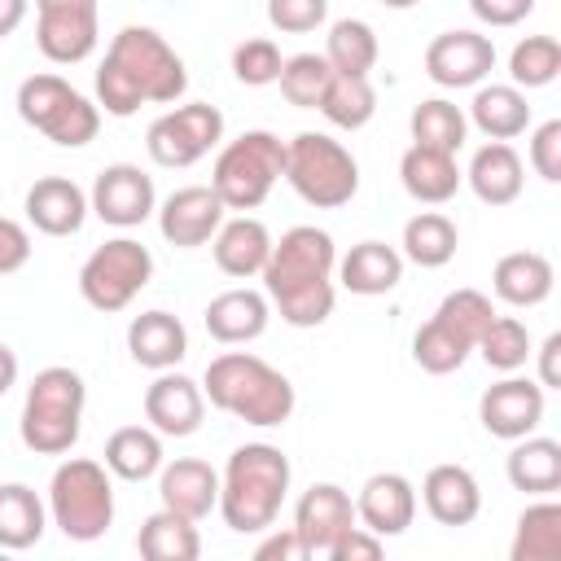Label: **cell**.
<instances>
[{"instance_id":"1","label":"cell","mask_w":561,"mask_h":561,"mask_svg":"<svg viewBox=\"0 0 561 561\" xmlns=\"http://www.w3.org/2000/svg\"><path fill=\"white\" fill-rule=\"evenodd\" d=\"M337 245L324 228L298 224L280 241H272V254L263 263V294L294 329H316L333 316L337 302Z\"/></svg>"},{"instance_id":"2","label":"cell","mask_w":561,"mask_h":561,"mask_svg":"<svg viewBox=\"0 0 561 561\" xmlns=\"http://www.w3.org/2000/svg\"><path fill=\"white\" fill-rule=\"evenodd\" d=\"M184 88L188 70L153 26H123L96 70V105L114 118H131L140 105H171Z\"/></svg>"},{"instance_id":"3","label":"cell","mask_w":561,"mask_h":561,"mask_svg":"<svg viewBox=\"0 0 561 561\" xmlns=\"http://www.w3.org/2000/svg\"><path fill=\"white\" fill-rule=\"evenodd\" d=\"M202 394L210 399V408L245 421V425H259V430H272V425H285L294 416V386L280 368H272L267 359L250 355V351H224L206 364V377H202Z\"/></svg>"},{"instance_id":"4","label":"cell","mask_w":561,"mask_h":561,"mask_svg":"<svg viewBox=\"0 0 561 561\" xmlns=\"http://www.w3.org/2000/svg\"><path fill=\"white\" fill-rule=\"evenodd\" d=\"M289 491V456L272 443H241L224 473H219V513L228 522V530L237 535H259L272 530V522L280 517Z\"/></svg>"},{"instance_id":"5","label":"cell","mask_w":561,"mask_h":561,"mask_svg":"<svg viewBox=\"0 0 561 561\" xmlns=\"http://www.w3.org/2000/svg\"><path fill=\"white\" fill-rule=\"evenodd\" d=\"M83 403H88V386L75 368L66 364L39 368L22 399V421H18L22 443L35 456H66L79 443Z\"/></svg>"},{"instance_id":"6","label":"cell","mask_w":561,"mask_h":561,"mask_svg":"<svg viewBox=\"0 0 561 561\" xmlns=\"http://www.w3.org/2000/svg\"><path fill=\"white\" fill-rule=\"evenodd\" d=\"M48 513L53 526L75 539V543H92L114 526V482L110 469L101 460L88 456H70L53 469L48 482Z\"/></svg>"},{"instance_id":"7","label":"cell","mask_w":561,"mask_h":561,"mask_svg":"<svg viewBox=\"0 0 561 561\" xmlns=\"http://www.w3.org/2000/svg\"><path fill=\"white\" fill-rule=\"evenodd\" d=\"M285 180L307 206L337 210L359 193V162L342 140L324 131H298L285 140Z\"/></svg>"},{"instance_id":"8","label":"cell","mask_w":561,"mask_h":561,"mask_svg":"<svg viewBox=\"0 0 561 561\" xmlns=\"http://www.w3.org/2000/svg\"><path fill=\"white\" fill-rule=\"evenodd\" d=\"M491 316H495V307L482 289H451L438 302V311L416 329L412 359L434 377L456 373L469 359V351H478V337L491 324Z\"/></svg>"},{"instance_id":"9","label":"cell","mask_w":561,"mask_h":561,"mask_svg":"<svg viewBox=\"0 0 561 561\" xmlns=\"http://www.w3.org/2000/svg\"><path fill=\"white\" fill-rule=\"evenodd\" d=\"M285 175V140L272 131H241L215 153L210 188L219 193L224 210H254L267 202L276 180Z\"/></svg>"},{"instance_id":"10","label":"cell","mask_w":561,"mask_h":561,"mask_svg":"<svg viewBox=\"0 0 561 561\" xmlns=\"http://www.w3.org/2000/svg\"><path fill=\"white\" fill-rule=\"evenodd\" d=\"M18 114L26 127L61 149H83L101 131V105H92L61 75H31L18 83Z\"/></svg>"},{"instance_id":"11","label":"cell","mask_w":561,"mask_h":561,"mask_svg":"<svg viewBox=\"0 0 561 561\" xmlns=\"http://www.w3.org/2000/svg\"><path fill=\"white\" fill-rule=\"evenodd\" d=\"M153 280V254L131 241V237H114L105 245H96L83 267H79V294L88 307L114 316L123 307H131V298Z\"/></svg>"},{"instance_id":"12","label":"cell","mask_w":561,"mask_h":561,"mask_svg":"<svg viewBox=\"0 0 561 561\" xmlns=\"http://www.w3.org/2000/svg\"><path fill=\"white\" fill-rule=\"evenodd\" d=\"M219 140H224V114L206 101H193V105H175L162 118H153L145 149L158 167L180 171V167L202 162Z\"/></svg>"},{"instance_id":"13","label":"cell","mask_w":561,"mask_h":561,"mask_svg":"<svg viewBox=\"0 0 561 561\" xmlns=\"http://www.w3.org/2000/svg\"><path fill=\"white\" fill-rule=\"evenodd\" d=\"M35 44L48 61L75 66L96 48V0H35Z\"/></svg>"},{"instance_id":"14","label":"cell","mask_w":561,"mask_h":561,"mask_svg":"<svg viewBox=\"0 0 561 561\" xmlns=\"http://www.w3.org/2000/svg\"><path fill=\"white\" fill-rule=\"evenodd\" d=\"M88 206L96 219H105L114 228H136L158 210V193H153V180L136 162H110L96 175Z\"/></svg>"},{"instance_id":"15","label":"cell","mask_w":561,"mask_h":561,"mask_svg":"<svg viewBox=\"0 0 561 561\" xmlns=\"http://www.w3.org/2000/svg\"><path fill=\"white\" fill-rule=\"evenodd\" d=\"M495 70V44L478 31H443L425 48V75L438 88H478Z\"/></svg>"},{"instance_id":"16","label":"cell","mask_w":561,"mask_h":561,"mask_svg":"<svg viewBox=\"0 0 561 561\" xmlns=\"http://www.w3.org/2000/svg\"><path fill=\"white\" fill-rule=\"evenodd\" d=\"M478 421L491 438H526L543 421V386L530 377H504L482 390L478 399Z\"/></svg>"},{"instance_id":"17","label":"cell","mask_w":561,"mask_h":561,"mask_svg":"<svg viewBox=\"0 0 561 561\" xmlns=\"http://www.w3.org/2000/svg\"><path fill=\"white\" fill-rule=\"evenodd\" d=\"M202 416H206V394H202V386L193 377L162 368L149 381V390H145V421L162 438H188V434H197Z\"/></svg>"},{"instance_id":"18","label":"cell","mask_w":561,"mask_h":561,"mask_svg":"<svg viewBox=\"0 0 561 561\" xmlns=\"http://www.w3.org/2000/svg\"><path fill=\"white\" fill-rule=\"evenodd\" d=\"M219 224H224V202L210 184H184L158 206V228L180 250L206 245L219 232Z\"/></svg>"},{"instance_id":"19","label":"cell","mask_w":561,"mask_h":561,"mask_svg":"<svg viewBox=\"0 0 561 561\" xmlns=\"http://www.w3.org/2000/svg\"><path fill=\"white\" fill-rule=\"evenodd\" d=\"M355 526V500L337 482H311L302 500L294 504V530L307 548V557H324L342 530Z\"/></svg>"},{"instance_id":"20","label":"cell","mask_w":561,"mask_h":561,"mask_svg":"<svg viewBox=\"0 0 561 561\" xmlns=\"http://www.w3.org/2000/svg\"><path fill=\"white\" fill-rule=\"evenodd\" d=\"M412 517H416V486L403 473H373L359 486L355 522L368 526L373 535L394 539V535H403L412 526Z\"/></svg>"},{"instance_id":"21","label":"cell","mask_w":561,"mask_h":561,"mask_svg":"<svg viewBox=\"0 0 561 561\" xmlns=\"http://www.w3.org/2000/svg\"><path fill=\"white\" fill-rule=\"evenodd\" d=\"M88 193L66 175H39L26 188V219L44 237H75L88 219Z\"/></svg>"},{"instance_id":"22","label":"cell","mask_w":561,"mask_h":561,"mask_svg":"<svg viewBox=\"0 0 561 561\" xmlns=\"http://www.w3.org/2000/svg\"><path fill=\"white\" fill-rule=\"evenodd\" d=\"M206 333L224 346H245L254 337H263L267 320H272V302L259 289H224L206 302Z\"/></svg>"},{"instance_id":"23","label":"cell","mask_w":561,"mask_h":561,"mask_svg":"<svg viewBox=\"0 0 561 561\" xmlns=\"http://www.w3.org/2000/svg\"><path fill=\"white\" fill-rule=\"evenodd\" d=\"M158 495H162V508L202 522L219 504V473L206 460H197V456H180L171 465L162 460V469H158Z\"/></svg>"},{"instance_id":"24","label":"cell","mask_w":561,"mask_h":561,"mask_svg":"<svg viewBox=\"0 0 561 561\" xmlns=\"http://www.w3.org/2000/svg\"><path fill=\"white\" fill-rule=\"evenodd\" d=\"M421 504L438 526H469L482 513V486L465 465H434L421 482Z\"/></svg>"},{"instance_id":"25","label":"cell","mask_w":561,"mask_h":561,"mask_svg":"<svg viewBox=\"0 0 561 561\" xmlns=\"http://www.w3.org/2000/svg\"><path fill=\"white\" fill-rule=\"evenodd\" d=\"M465 180H469V188L478 193V202H486V206H508V202L522 197L526 167H522V158H517V149H513L508 140H486V145L473 153Z\"/></svg>"},{"instance_id":"26","label":"cell","mask_w":561,"mask_h":561,"mask_svg":"<svg viewBox=\"0 0 561 561\" xmlns=\"http://www.w3.org/2000/svg\"><path fill=\"white\" fill-rule=\"evenodd\" d=\"M210 245H215L219 272L245 280V276H259V272H263V263H267V254H272V232H267L263 219L237 215V219L219 224V232L210 237Z\"/></svg>"},{"instance_id":"27","label":"cell","mask_w":561,"mask_h":561,"mask_svg":"<svg viewBox=\"0 0 561 561\" xmlns=\"http://www.w3.org/2000/svg\"><path fill=\"white\" fill-rule=\"evenodd\" d=\"M127 351L140 368L162 373L188 355V333H184L180 316H171V311H140L127 324Z\"/></svg>"},{"instance_id":"28","label":"cell","mask_w":561,"mask_h":561,"mask_svg":"<svg viewBox=\"0 0 561 561\" xmlns=\"http://www.w3.org/2000/svg\"><path fill=\"white\" fill-rule=\"evenodd\" d=\"M399 180L408 188V197L425 202V206H443L456 197L465 171L456 167V153L443 149H425V145H408V153L399 158Z\"/></svg>"},{"instance_id":"29","label":"cell","mask_w":561,"mask_h":561,"mask_svg":"<svg viewBox=\"0 0 561 561\" xmlns=\"http://www.w3.org/2000/svg\"><path fill=\"white\" fill-rule=\"evenodd\" d=\"M337 280H342V289H351L359 298L390 294L403 280V254L394 245H386V241H359L337 263Z\"/></svg>"},{"instance_id":"30","label":"cell","mask_w":561,"mask_h":561,"mask_svg":"<svg viewBox=\"0 0 561 561\" xmlns=\"http://www.w3.org/2000/svg\"><path fill=\"white\" fill-rule=\"evenodd\" d=\"M552 280H557L552 276V263L539 250H513L491 272V289L508 307H539L552 294Z\"/></svg>"},{"instance_id":"31","label":"cell","mask_w":561,"mask_h":561,"mask_svg":"<svg viewBox=\"0 0 561 561\" xmlns=\"http://www.w3.org/2000/svg\"><path fill=\"white\" fill-rule=\"evenodd\" d=\"M504 473L526 495H552L561 491V443L543 434L513 438V451L504 460Z\"/></svg>"},{"instance_id":"32","label":"cell","mask_w":561,"mask_h":561,"mask_svg":"<svg viewBox=\"0 0 561 561\" xmlns=\"http://www.w3.org/2000/svg\"><path fill=\"white\" fill-rule=\"evenodd\" d=\"M469 118L473 127L486 136V140H513L530 127V105H526V92L513 88V83H486L473 92V105H469Z\"/></svg>"},{"instance_id":"33","label":"cell","mask_w":561,"mask_h":561,"mask_svg":"<svg viewBox=\"0 0 561 561\" xmlns=\"http://www.w3.org/2000/svg\"><path fill=\"white\" fill-rule=\"evenodd\" d=\"M136 548H140L145 561H197L202 557V535H197L193 517L158 508V513H149L140 522Z\"/></svg>"},{"instance_id":"34","label":"cell","mask_w":561,"mask_h":561,"mask_svg":"<svg viewBox=\"0 0 561 561\" xmlns=\"http://www.w3.org/2000/svg\"><path fill=\"white\" fill-rule=\"evenodd\" d=\"M105 469L123 482H145L162 469V434L153 425H123L105 438Z\"/></svg>"},{"instance_id":"35","label":"cell","mask_w":561,"mask_h":561,"mask_svg":"<svg viewBox=\"0 0 561 561\" xmlns=\"http://www.w3.org/2000/svg\"><path fill=\"white\" fill-rule=\"evenodd\" d=\"M48 513L39 495L26 482H0V548L4 552H26L44 539Z\"/></svg>"},{"instance_id":"36","label":"cell","mask_w":561,"mask_h":561,"mask_svg":"<svg viewBox=\"0 0 561 561\" xmlns=\"http://www.w3.org/2000/svg\"><path fill=\"white\" fill-rule=\"evenodd\" d=\"M508 557L513 561H557L561 557V504L557 500L539 495L535 504L522 508Z\"/></svg>"},{"instance_id":"37","label":"cell","mask_w":561,"mask_h":561,"mask_svg":"<svg viewBox=\"0 0 561 561\" xmlns=\"http://www.w3.org/2000/svg\"><path fill=\"white\" fill-rule=\"evenodd\" d=\"M460 232L443 210H421L403 224V259H412L416 267H443L456 259Z\"/></svg>"},{"instance_id":"38","label":"cell","mask_w":561,"mask_h":561,"mask_svg":"<svg viewBox=\"0 0 561 561\" xmlns=\"http://www.w3.org/2000/svg\"><path fill=\"white\" fill-rule=\"evenodd\" d=\"M316 110H320L333 127L359 131V127L377 114V92H373L368 75H337V70H333V79H329V88H324V96H320Z\"/></svg>"},{"instance_id":"39","label":"cell","mask_w":561,"mask_h":561,"mask_svg":"<svg viewBox=\"0 0 561 561\" xmlns=\"http://www.w3.org/2000/svg\"><path fill=\"white\" fill-rule=\"evenodd\" d=\"M412 127V145H425V149H443V153H460L465 149V136H469V118L460 105L443 101V96H430L412 110L408 118Z\"/></svg>"},{"instance_id":"40","label":"cell","mask_w":561,"mask_h":561,"mask_svg":"<svg viewBox=\"0 0 561 561\" xmlns=\"http://www.w3.org/2000/svg\"><path fill=\"white\" fill-rule=\"evenodd\" d=\"M377 31L364 22V18H342L329 26V39H324V61L337 70V75H368L377 66Z\"/></svg>"},{"instance_id":"41","label":"cell","mask_w":561,"mask_h":561,"mask_svg":"<svg viewBox=\"0 0 561 561\" xmlns=\"http://www.w3.org/2000/svg\"><path fill=\"white\" fill-rule=\"evenodd\" d=\"M513 88H548L561 75V44L552 35H526L508 53Z\"/></svg>"},{"instance_id":"42","label":"cell","mask_w":561,"mask_h":561,"mask_svg":"<svg viewBox=\"0 0 561 561\" xmlns=\"http://www.w3.org/2000/svg\"><path fill=\"white\" fill-rule=\"evenodd\" d=\"M329 79H333V66L324 61V53H294V57H285L276 83H280V96L289 105L316 110L320 96H324V88H329Z\"/></svg>"},{"instance_id":"43","label":"cell","mask_w":561,"mask_h":561,"mask_svg":"<svg viewBox=\"0 0 561 561\" xmlns=\"http://www.w3.org/2000/svg\"><path fill=\"white\" fill-rule=\"evenodd\" d=\"M478 351L486 359V368L495 373H517L530 355V329L517 316H491V324L478 337Z\"/></svg>"},{"instance_id":"44","label":"cell","mask_w":561,"mask_h":561,"mask_svg":"<svg viewBox=\"0 0 561 561\" xmlns=\"http://www.w3.org/2000/svg\"><path fill=\"white\" fill-rule=\"evenodd\" d=\"M280 66H285V57H280V48L272 44V39H241L237 48H232V75L245 83V88H263V83H276L280 79Z\"/></svg>"},{"instance_id":"45","label":"cell","mask_w":561,"mask_h":561,"mask_svg":"<svg viewBox=\"0 0 561 561\" xmlns=\"http://www.w3.org/2000/svg\"><path fill=\"white\" fill-rule=\"evenodd\" d=\"M324 18H329V0H267V22L285 35H307L324 26Z\"/></svg>"},{"instance_id":"46","label":"cell","mask_w":561,"mask_h":561,"mask_svg":"<svg viewBox=\"0 0 561 561\" xmlns=\"http://www.w3.org/2000/svg\"><path fill=\"white\" fill-rule=\"evenodd\" d=\"M530 167L548 184L561 180V118H548V123L535 127V136H530Z\"/></svg>"},{"instance_id":"47","label":"cell","mask_w":561,"mask_h":561,"mask_svg":"<svg viewBox=\"0 0 561 561\" xmlns=\"http://www.w3.org/2000/svg\"><path fill=\"white\" fill-rule=\"evenodd\" d=\"M329 561H377L381 557V535H373L368 526H351V530H342L337 539H333V548L324 552Z\"/></svg>"},{"instance_id":"48","label":"cell","mask_w":561,"mask_h":561,"mask_svg":"<svg viewBox=\"0 0 561 561\" xmlns=\"http://www.w3.org/2000/svg\"><path fill=\"white\" fill-rule=\"evenodd\" d=\"M26 259H31V232L18 219H4L0 215V276L26 267Z\"/></svg>"},{"instance_id":"49","label":"cell","mask_w":561,"mask_h":561,"mask_svg":"<svg viewBox=\"0 0 561 561\" xmlns=\"http://www.w3.org/2000/svg\"><path fill=\"white\" fill-rule=\"evenodd\" d=\"M469 9L486 26H517L535 9V0H469Z\"/></svg>"},{"instance_id":"50","label":"cell","mask_w":561,"mask_h":561,"mask_svg":"<svg viewBox=\"0 0 561 561\" xmlns=\"http://www.w3.org/2000/svg\"><path fill=\"white\" fill-rule=\"evenodd\" d=\"M254 557H259V561H272V557H280V561H298V557H307V548H302L298 530H294V526H285V530L267 535V539L254 548Z\"/></svg>"},{"instance_id":"51","label":"cell","mask_w":561,"mask_h":561,"mask_svg":"<svg viewBox=\"0 0 561 561\" xmlns=\"http://www.w3.org/2000/svg\"><path fill=\"white\" fill-rule=\"evenodd\" d=\"M539 386L561 390V333H548L539 346Z\"/></svg>"},{"instance_id":"52","label":"cell","mask_w":561,"mask_h":561,"mask_svg":"<svg viewBox=\"0 0 561 561\" xmlns=\"http://www.w3.org/2000/svg\"><path fill=\"white\" fill-rule=\"evenodd\" d=\"M26 9H31V0H0V39H9L22 26Z\"/></svg>"},{"instance_id":"53","label":"cell","mask_w":561,"mask_h":561,"mask_svg":"<svg viewBox=\"0 0 561 561\" xmlns=\"http://www.w3.org/2000/svg\"><path fill=\"white\" fill-rule=\"evenodd\" d=\"M13 386H18V355H13V346L0 342V399H4Z\"/></svg>"},{"instance_id":"54","label":"cell","mask_w":561,"mask_h":561,"mask_svg":"<svg viewBox=\"0 0 561 561\" xmlns=\"http://www.w3.org/2000/svg\"><path fill=\"white\" fill-rule=\"evenodd\" d=\"M386 9H412V4H421V0H381Z\"/></svg>"}]
</instances>
